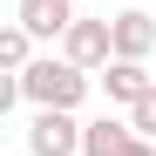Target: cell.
<instances>
[{"label":"cell","mask_w":156,"mask_h":156,"mask_svg":"<svg viewBox=\"0 0 156 156\" xmlns=\"http://www.w3.org/2000/svg\"><path fill=\"white\" fill-rule=\"evenodd\" d=\"M34 102V109H82L88 102V68H75L68 55H34L20 75H7V102Z\"/></svg>","instance_id":"6da1fadb"},{"label":"cell","mask_w":156,"mask_h":156,"mask_svg":"<svg viewBox=\"0 0 156 156\" xmlns=\"http://www.w3.org/2000/svg\"><path fill=\"white\" fill-rule=\"evenodd\" d=\"M82 129L88 122H75V109H34L27 156H82Z\"/></svg>","instance_id":"7a4b0ae2"},{"label":"cell","mask_w":156,"mask_h":156,"mask_svg":"<svg viewBox=\"0 0 156 156\" xmlns=\"http://www.w3.org/2000/svg\"><path fill=\"white\" fill-rule=\"evenodd\" d=\"M61 55L75 68H109L115 61V27L109 20H75V27L61 34Z\"/></svg>","instance_id":"3957f363"},{"label":"cell","mask_w":156,"mask_h":156,"mask_svg":"<svg viewBox=\"0 0 156 156\" xmlns=\"http://www.w3.org/2000/svg\"><path fill=\"white\" fill-rule=\"evenodd\" d=\"M14 20H20L34 41H61L82 14H75V0H20V7H14Z\"/></svg>","instance_id":"277c9868"},{"label":"cell","mask_w":156,"mask_h":156,"mask_svg":"<svg viewBox=\"0 0 156 156\" xmlns=\"http://www.w3.org/2000/svg\"><path fill=\"white\" fill-rule=\"evenodd\" d=\"M109 27H115V61H149V48H156V20H149L143 7H122Z\"/></svg>","instance_id":"5b68a950"},{"label":"cell","mask_w":156,"mask_h":156,"mask_svg":"<svg viewBox=\"0 0 156 156\" xmlns=\"http://www.w3.org/2000/svg\"><path fill=\"white\" fill-rule=\"evenodd\" d=\"M143 136H136V122H122V115H95L82 129V156H129Z\"/></svg>","instance_id":"8992f818"},{"label":"cell","mask_w":156,"mask_h":156,"mask_svg":"<svg viewBox=\"0 0 156 156\" xmlns=\"http://www.w3.org/2000/svg\"><path fill=\"white\" fill-rule=\"evenodd\" d=\"M149 88H156V75H149L143 61H109V68H102V95L122 102V109H136Z\"/></svg>","instance_id":"52a82bcc"},{"label":"cell","mask_w":156,"mask_h":156,"mask_svg":"<svg viewBox=\"0 0 156 156\" xmlns=\"http://www.w3.org/2000/svg\"><path fill=\"white\" fill-rule=\"evenodd\" d=\"M27 61H34V34H27V27L14 20V27L0 34V68H7V75H20Z\"/></svg>","instance_id":"ba28073f"},{"label":"cell","mask_w":156,"mask_h":156,"mask_svg":"<svg viewBox=\"0 0 156 156\" xmlns=\"http://www.w3.org/2000/svg\"><path fill=\"white\" fill-rule=\"evenodd\" d=\"M129 122H136V136H149V143H156V88L136 102V109H129Z\"/></svg>","instance_id":"9c48e42d"},{"label":"cell","mask_w":156,"mask_h":156,"mask_svg":"<svg viewBox=\"0 0 156 156\" xmlns=\"http://www.w3.org/2000/svg\"><path fill=\"white\" fill-rule=\"evenodd\" d=\"M129 156H156V143H149V136H143V143H136V149H129Z\"/></svg>","instance_id":"30bf717a"}]
</instances>
